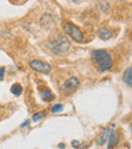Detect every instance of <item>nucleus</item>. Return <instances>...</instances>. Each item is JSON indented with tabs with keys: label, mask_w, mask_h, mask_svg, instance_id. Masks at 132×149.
Listing matches in <instances>:
<instances>
[{
	"label": "nucleus",
	"mask_w": 132,
	"mask_h": 149,
	"mask_svg": "<svg viewBox=\"0 0 132 149\" xmlns=\"http://www.w3.org/2000/svg\"><path fill=\"white\" fill-rule=\"evenodd\" d=\"M91 59L101 72L109 70L112 66V56L106 50H95L91 53Z\"/></svg>",
	"instance_id": "f257e3e1"
},
{
	"label": "nucleus",
	"mask_w": 132,
	"mask_h": 149,
	"mask_svg": "<svg viewBox=\"0 0 132 149\" xmlns=\"http://www.w3.org/2000/svg\"><path fill=\"white\" fill-rule=\"evenodd\" d=\"M47 47L53 52L54 54H64L70 49V42L66 37L61 35L56 36L55 38L49 40L47 43Z\"/></svg>",
	"instance_id": "f03ea898"
},
{
	"label": "nucleus",
	"mask_w": 132,
	"mask_h": 149,
	"mask_svg": "<svg viewBox=\"0 0 132 149\" xmlns=\"http://www.w3.org/2000/svg\"><path fill=\"white\" fill-rule=\"evenodd\" d=\"M63 30L67 35H69V37H70L71 39L74 40V41H76V42L83 41L82 33H81L80 30H79L77 26H75L74 24H71V22H67V24H64Z\"/></svg>",
	"instance_id": "7ed1b4c3"
},
{
	"label": "nucleus",
	"mask_w": 132,
	"mask_h": 149,
	"mask_svg": "<svg viewBox=\"0 0 132 149\" xmlns=\"http://www.w3.org/2000/svg\"><path fill=\"white\" fill-rule=\"evenodd\" d=\"M30 66L33 70L37 71V72H40V73H44V74H48L52 69L50 64H48V63H46V62H43V61H40V60L31 61Z\"/></svg>",
	"instance_id": "20e7f679"
},
{
	"label": "nucleus",
	"mask_w": 132,
	"mask_h": 149,
	"mask_svg": "<svg viewBox=\"0 0 132 149\" xmlns=\"http://www.w3.org/2000/svg\"><path fill=\"white\" fill-rule=\"evenodd\" d=\"M79 85V80L76 78V77H70L67 80H65L63 82L61 86V89L63 90L65 93H70V92H73L75 89L78 87Z\"/></svg>",
	"instance_id": "39448f33"
},
{
	"label": "nucleus",
	"mask_w": 132,
	"mask_h": 149,
	"mask_svg": "<svg viewBox=\"0 0 132 149\" xmlns=\"http://www.w3.org/2000/svg\"><path fill=\"white\" fill-rule=\"evenodd\" d=\"M40 96H41V98L44 100V102H52V100L55 98V95H54V94L47 88H45L43 90H40Z\"/></svg>",
	"instance_id": "423d86ee"
},
{
	"label": "nucleus",
	"mask_w": 132,
	"mask_h": 149,
	"mask_svg": "<svg viewBox=\"0 0 132 149\" xmlns=\"http://www.w3.org/2000/svg\"><path fill=\"white\" fill-rule=\"evenodd\" d=\"M110 133H111L110 128H106V129L102 132V134H101L99 137H98V139H97L98 145H103V144H105V142H106L107 140H109Z\"/></svg>",
	"instance_id": "0eeeda50"
},
{
	"label": "nucleus",
	"mask_w": 132,
	"mask_h": 149,
	"mask_svg": "<svg viewBox=\"0 0 132 149\" xmlns=\"http://www.w3.org/2000/svg\"><path fill=\"white\" fill-rule=\"evenodd\" d=\"M117 143H118V136H117V134L114 129H111V133H110V136H109L108 148L114 147V146L117 145Z\"/></svg>",
	"instance_id": "6e6552de"
},
{
	"label": "nucleus",
	"mask_w": 132,
	"mask_h": 149,
	"mask_svg": "<svg viewBox=\"0 0 132 149\" xmlns=\"http://www.w3.org/2000/svg\"><path fill=\"white\" fill-rule=\"evenodd\" d=\"M123 81L127 85L132 87V67H129L125 70L124 74H123Z\"/></svg>",
	"instance_id": "1a4fd4ad"
},
{
	"label": "nucleus",
	"mask_w": 132,
	"mask_h": 149,
	"mask_svg": "<svg viewBox=\"0 0 132 149\" xmlns=\"http://www.w3.org/2000/svg\"><path fill=\"white\" fill-rule=\"evenodd\" d=\"M98 33H99V37L102 40H109L111 37H112V33H111L109 30H107V29H105V28L99 29Z\"/></svg>",
	"instance_id": "9d476101"
},
{
	"label": "nucleus",
	"mask_w": 132,
	"mask_h": 149,
	"mask_svg": "<svg viewBox=\"0 0 132 149\" xmlns=\"http://www.w3.org/2000/svg\"><path fill=\"white\" fill-rule=\"evenodd\" d=\"M10 91H11L12 94H14V95H20L22 92V86L20 84V83H14V84H12L11 88H10Z\"/></svg>",
	"instance_id": "9b49d317"
},
{
	"label": "nucleus",
	"mask_w": 132,
	"mask_h": 149,
	"mask_svg": "<svg viewBox=\"0 0 132 149\" xmlns=\"http://www.w3.org/2000/svg\"><path fill=\"white\" fill-rule=\"evenodd\" d=\"M46 115V111H42V112H40V113H37V114H35L33 116V121L34 122H38V121H40L42 118H43L44 116Z\"/></svg>",
	"instance_id": "f8f14e48"
},
{
	"label": "nucleus",
	"mask_w": 132,
	"mask_h": 149,
	"mask_svg": "<svg viewBox=\"0 0 132 149\" xmlns=\"http://www.w3.org/2000/svg\"><path fill=\"white\" fill-rule=\"evenodd\" d=\"M62 109H63V106L60 104H56L53 106V108L51 109V112L53 113V114H56V113L60 112V111H62Z\"/></svg>",
	"instance_id": "ddd939ff"
},
{
	"label": "nucleus",
	"mask_w": 132,
	"mask_h": 149,
	"mask_svg": "<svg viewBox=\"0 0 132 149\" xmlns=\"http://www.w3.org/2000/svg\"><path fill=\"white\" fill-rule=\"evenodd\" d=\"M4 72H5V68L4 67H1L0 69V80H3V76H4Z\"/></svg>",
	"instance_id": "4468645a"
},
{
	"label": "nucleus",
	"mask_w": 132,
	"mask_h": 149,
	"mask_svg": "<svg viewBox=\"0 0 132 149\" xmlns=\"http://www.w3.org/2000/svg\"><path fill=\"white\" fill-rule=\"evenodd\" d=\"M30 124H31V121H30V120H27V121L24 122V123H22V126H20V127H22V128H24V127H27V126L30 125Z\"/></svg>",
	"instance_id": "2eb2a0df"
},
{
	"label": "nucleus",
	"mask_w": 132,
	"mask_h": 149,
	"mask_svg": "<svg viewBox=\"0 0 132 149\" xmlns=\"http://www.w3.org/2000/svg\"><path fill=\"white\" fill-rule=\"evenodd\" d=\"M71 144H72V146L74 148H76V147H78V146H79V142L78 141H75V140H73V141L71 142Z\"/></svg>",
	"instance_id": "dca6fc26"
},
{
	"label": "nucleus",
	"mask_w": 132,
	"mask_h": 149,
	"mask_svg": "<svg viewBox=\"0 0 132 149\" xmlns=\"http://www.w3.org/2000/svg\"><path fill=\"white\" fill-rule=\"evenodd\" d=\"M71 1L74 2V3H78V2L80 1V0H71Z\"/></svg>",
	"instance_id": "f3484780"
},
{
	"label": "nucleus",
	"mask_w": 132,
	"mask_h": 149,
	"mask_svg": "<svg viewBox=\"0 0 132 149\" xmlns=\"http://www.w3.org/2000/svg\"><path fill=\"white\" fill-rule=\"evenodd\" d=\"M59 147H62V148H64L65 146H64V144H59Z\"/></svg>",
	"instance_id": "a211bd4d"
},
{
	"label": "nucleus",
	"mask_w": 132,
	"mask_h": 149,
	"mask_svg": "<svg viewBox=\"0 0 132 149\" xmlns=\"http://www.w3.org/2000/svg\"><path fill=\"white\" fill-rule=\"evenodd\" d=\"M131 131H132V123H131Z\"/></svg>",
	"instance_id": "6ab92c4d"
}]
</instances>
